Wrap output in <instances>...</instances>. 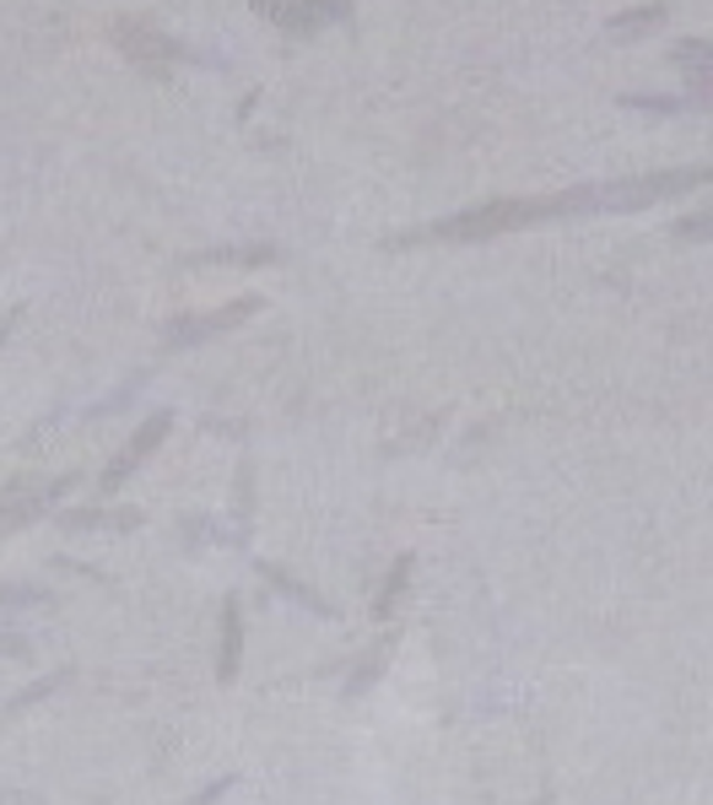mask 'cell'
<instances>
[{
    "mask_svg": "<svg viewBox=\"0 0 713 805\" xmlns=\"http://www.w3.org/2000/svg\"><path fill=\"white\" fill-rule=\"evenodd\" d=\"M579 212H584L579 190H562V195H513V201H487V206H470L460 216L427 222L417 233H406L400 244H421V238H498V233H524V227H541V222L579 216Z\"/></svg>",
    "mask_w": 713,
    "mask_h": 805,
    "instance_id": "6da1fadb",
    "label": "cell"
},
{
    "mask_svg": "<svg viewBox=\"0 0 713 805\" xmlns=\"http://www.w3.org/2000/svg\"><path fill=\"white\" fill-rule=\"evenodd\" d=\"M713 169H665V173H638V179H605V184H579L584 195V212H643V206H660L675 201L697 184H709Z\"/></svg>",
    "mask_w": 713,
    "mask_h": 805,
    "instance_id": "7a4b0ae2",
    "label": "cell"
},
{
    "mask_svg": "<svg viewBox=\"0 0 713 805\" xmlns=\"http://www.w3.org/2000/svg\"><path fill=\"white\" fill-rule=\"evenodd\" d=\"M259 308H265L259 297H233V303H222V308H206V314H184V319H173L169 330H163V346H169V351H184V346H195V340L227 336L233 325L254 319Z\"/></svg>",
    "mask_w": 713,
    "mask_h": 805,
    "instance_id": "3957f363",
    "label": "cell"
},
{
    "mask_svg": "<svg viewBox=\"0 0 713 805\" xmlns=\"http://www.w3.org/2000/svg\"><path fill=\"white\" fill-rule=\"evenodd\" d=\"M114 43H120V54H125V60H135V65H141V71H152V77H163L169 65H179V60H195V54H190V49H179L169 33H157V28H146V22H135V17L114 22Z\"/></svg>",
    "mask_w": 713,
    "mask_h": 805,
    "instance_id": "277c9868",
    "label": "cell"
},
{
    "mask_svg": "<svg viewBox=\"0 0 713 805\" xmlns=\"http://www.w3.org/2000/svg\"><path fill=\"white\" fill-rule=\"evenodd\" d=\"M169 427H173V411H157V417H146V422L130 432L125 449H120V455H114V460L103 466L98 487H103V492H120V481H130V470L146 466V455H152V449H157V444L169 438Z\"/></svg>",
    "mask_w": 713,
    "mask_h": 805,
    "instance_id": "5b68a950",
    "label": "cell"
},
{
    "mask_svg": "<svg viewBox=\"0 0 713 805\" xmlns=\"http://www.w3.org/2000/svg\"><path fill=\"white\" fill-rule=\"evenodd\" d=\"M249 6L265 17V22H276L282 33H293V39H314V33L330 22V17H325V11H314L308 0H249Z\"/></svg>",
    "mask_w": 713,
    "mask_h": 805,
    "instance_id": "8992f818",
    "label": "cell"
},
{
    "mask_svg": "<svg viewBox=\"0 0 713 805\" xmlns=\"http://www.w3.org/2000/svg\"><path fill=\"white\" fill-rule=\"evenodd\" d=\"M238 665H244V605L238 594L222 600V654H216V676L238 681Z\"/></svg>",
    "mask_w": 713,
    "mask_h": 805,
    "instance_id": "52a82bcc",
    "label": "cell"
},
{
    "mask_svg": "<svg viewBox=\"0 0 713 805\" xmlns=\"http://www.w3.org/2000/svg\"><path fill=\"white\" fill-rule=\"evenodd\" d=\"M671 65L675 71H686L703 92H713V43L709 39H681L671 49Z\"/></svg>",
    "mask_w": 713,
    "mask_h": 805,
    "instance_id": "ba28073f",
    "label": "cell"
},
{
    "mask_svg": "<svg viewBox=\"0 0 713 805\" xmlns=\"http://www.w3.org/2000/svg\"><path fill=\"white\" fill-rule=\"evenodd\" d=\"M65 492H71V476L49 481V487H43V492H33V498H17V492H11V503H6V530H22L33 513H43L54 498H65Z\"/></svg>",
    "mask_w": 713,
    "mask_h": 805,
    "instance_id": "9c48e42d",
    "label": "cell"
},
{
    "mask_svg": "<svg viewBox=\"0 0 713 805\" xmlns=\"http://www.w3.org/2000/svg\"><path fill=\"white\" fill-rule=\"evenodd\" d=\"M411 568H417V557H411V551H406V557H395V568H389V579H384V590H378V600H374L378 622H389V617H395L400 594H406V584H411Z\"/></svg>",
    "mask_w": 713,
    "mask_h": 805,
    "instance_id": "30bf717a",
    "label": "cell"
},
{
    "mask_svg": "<svg viewBox=\"0 0 713 805\" xmlns=\"http://www.w3.org/2000/svg\"><path fill=\"white\" fill-rule=\"evenodd\" d=\"M141 513L135 509H71L65 513V530H135Z\"/></svg>",
    "mask_w": 713,
    "mask_h": 805,
    "instance_id": "8fae6325",
    "label": "cell"
},
{
    "mask_svg": "<svg viewBox=\"0 0 713 805\" xmlns=\"http://www.w3.org/2000/svg\"><path fill=\"white\" fill-rule=\"evenodd\" d=\"M259 573L271 579V590H282V594H287V600H297V605H308L314 617H330V611H325V600H319V594H314V590H303L297 579H287V573H282L276 562H259Z\"/></svg>",
    "mask_w": 713,
    "mask_h": 805,
    "instance_id": "7c38bea8",
    "label": "cell"
},
{
    "mask_svg": "<svg viewBox=\"0 0 713 805\" xmlns=\"http://www.w3.org/2000/svg\"><path fill=\"white\" fill-rule=\"evenodd\" d=\"M665 22V6H643V11H622V17H611V39H643V33H654Z\"/></svg>",
    "mask_w": 713,
    "mask_h": 805,
    "instance_id": "4fadbf2b",
    "label": "cell"
},
{
    "mask_svg": "<svg viewBox=\"0 0 713 805\" xmlns=\"http://www.w3.org/2000/svg\"><path fill=\"white\" fill-rule=\"evenodd\" d=\"M389 643H395V638H384L378 649H368V660H363V671H357V676L346 681V697H363V692H368V686H374V681L384 676V660H389Z\"/></svg>",
    "mask_w": 713,
    "mask_h": 805,
    "instance_id": "5bb4252c",
    "label": "cell"
},
{
    "mask_svg": "<svg viewBox=\"0 0 713 805\" xmlns=\"http://www.w3.org/2000/svg\"><path fill=\"white\" fill-rule=\"evenodd\" d=\"M216 265V259H233V265H265V259H276V249L271 244H249V249H211V255H201L195 265Z\"/></svg>",
    "mask_w": 713,
    "mask_h": 805,
    "instance_id": "9a60e30c",
    "label": "cell"
},
{
    "mask_svg": "<svg viewBox=\"0 0 713 805\" xmlns=\"http://www.w3.org/2000/svg\"><path fill=\"white\" fill-rule=\"evenodd\" d=\"M671 238H686V244H697V238H713V212L681 216V222L671 227Z\"/></svg>",
    "mask_w": 713,
    "mask_h": 805,
    "instance_id": "2e32d148",
    "label": "cell"
},
{
    "mask_svg": "<svg viewBox=\"0 0 713 805\" xmlns=\"http://www.w3.org/2000/svg\"><path fill=\"white\" fill-rule=\"evenodd\" d=\"M622 103H628V109H654V114H681V109H692L686 98H643V92H628Z\"/></svg>",
    "mask_w": 713,
    "mask_h": 805,
    "instance_id": "e0dca14e",
    "label": "cell"
},
{
    "mask_svg": "<svg viewBox=\"0 0 713 805\" xmlns=\"http://www.w3.org/2000/svg\"><path fill=\"white\" fill-rule=\"evenodd\" d=\"M314 11H325V17H352V0H308Z\"/></svg>",
    "mask_w": 713,
    "mask_h": 805,
    "instance_id": "ac0fdd59",
    "label": "cell"
}]
</instances>
